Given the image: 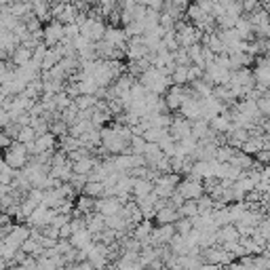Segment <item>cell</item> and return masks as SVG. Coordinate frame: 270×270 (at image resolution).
I'll return each mask as SVG.
<instances>
[{
    "mask_svg": "<svg viewBox=\"0 0 270 270\" xmlns=\"http://www.w3.org/2000/svg\"><path fill=\"white\" fill-rule=\"evenodd\" d=\"M4 163L15 169V171H23L25 167L30 165V154H28V148L23 146V143L15 141L11 148L4 150Z\"/></svg>",
    "mask_w": 270,
    "mask_h": 270,
    "instance_id": "6da1fadb",
    "label": "cell"
},
{
    "mask_svg": "<svg viewBox=\"0 0 270 270\" xmlns=\"http://www.w3.org/2000/svg\"><path fill=\"white\" fill-rule=\"evenodd\" d=\"M177 192L182 194L186 201H199L201 196H205V182L188 175L186 179H182V184L177 186Z\"/></svg>",
    "mask_w": 270,
    "mask_h": 270,
    "instance_id": "7a4b0ae2",
    "label": "cell"
},
{
    "mask_svg": "<svg viewBox=\"0 0 270 270\" xmlns=\"http://www.w3.org/2000/svg\"><path fill=\"white\" fill-rule=\"evenodd\" d=\"M30 237H32V228L28 226V224H15L13 230L2 239V243H6V245H11L15 249H21V245Z\"/></svg>",
    "mask_w": 270,
    "mask_h": 270,
    "instance_id": "3957f363",
    "label": "cell"
},
{
    "mask_svg": "<svg viewBox=\"0 0 270 270\" xmlns=\"http://www.w3.org/2000/svg\"><path fill=\"white\" fill-rule=\"evenodd\" d=\"M188 95H190V89H188V87H175V85L171 87V91L165 95L169 112H179V110H182V106L186 104Z\"/></svg>",
    "mask_w": 270,
    "mask_h": 270,
    "instance_id": "277c9868",
    "label": "cell"
},
{
    "mask_svg": "<svg viewBox=\"0 0 270 270\" xmlns=\"http://www.w3.org/2000/svg\"><path fill=\"white\" fill-rule=\"evenodd\" d=\"M123 207L125 203L119 199V196H110V199H97L95 203V211L106 215V218H114V215H121L123 213Z\"/></svg>",
    "mask_w": 270,
    "mask_h": 270,
    "instance_id": "5b68a950",
    "label": "cell"
},
{
    "mask_svg": "<svg viewBox=\"0 0 270 270\" xmlns=\"http://www.w3.org/2000/svg\"><path fill=\"white\" fill-rule=\"evenodd\" d=\"M169 133L173 135L175 141H182L186 137H190L192 135V121L184 119V116H177V119H173V125H171Z\"/></svg>",
    "mask_w": 270,
    "mask_h": 270,
    "instance_id": "8992f818",
    "label": "cell"
},
{
    "mask_svg": "<svg viewBox=\"0 0 270 270\" xmlns=\"http://www.w3.org/2000/svg\"><path fill=\"white\" fill-rule=\"evenodd\" d=\"M87 230L97 239L102 232L108 230V218L102 215V213H97V211L91 213V215H87Z\"/></svg>",
    "mask_w": 270,
    "mask_h": 270,
    "instance_id": "52a82bcc",
    "label": "cell"
},
{
    "mask_svg": "<svg viewBox=\"0 0 270 270\" xmlns=\"http://www.w3.org/2000/svg\"><path fill=\"white\" fill-rule=\"evenodd\" d=\"M55 143H57L55 141V135H53L51 131L40 135V137L34 141V158L44 154V152H55Z\"/></svg>",
    "mask_w": 270,
    "mask_h": 270,
    "instance_id": "ba28073f",
    "label": "cell"
},
{
    "mask_svg": "<svg viewBox=\"0 0 270 270\" xmlns=\"http://www.w3.org/2000/svg\"><path fill=\"white\" fill-rule=\"evenodd\" d=\"M156 222H158V226H173V224H177L179 220V211L177 209H173V207H165V209H160L158 213H156V218H154Z\"/></svg>",
    "mask_w": 270,
    "mask_h": 270,
    "instance_id": "9c48e42d",
    "label": "cell"
},
{
    "mask_svg": "<svg viewBox=\"0 0 270 270\" xmlns=\"http://www.w3.org/2000/svg\"><path fill=\"white\" fill-rule=\"evenodd\" d=\"M154 194V184L150 182V179H135L133 184V199L135 201H141L146 199V196Z\"/></svg>",
    "mask_w": 270,
    "mask_h": 270,
    "instance_id": "30bf717a",
    "label": "cell"
},
{
    "mask_svg": "<svg viewBox=\"0 0 270 270\" xmlns=\"http://www.w3.org/2000/svg\"><path fill=\"white\" fill-rule=\"evenodd\" d=\"M143 158H146V165H148V167H156L160 160L165 158V152L160 150L158 143H148L146 152H143Z\"/></svg>",
    "mask_w": 270,
    "mask_h": 270,
    "instance_id": "8fae6325",
    "label": "cell"
},
{
    "mask_svg": "<svg viewBox=\"0 0 270 270\" xmlns=\"http://www.w3.org/2000/svg\"><path fill=\"white\" fill-rule=\"evenodd\" d=\"M76 89H78V93L80 95H91V97H97L100 95L102 89L97 87V83L93 78H83V80H78L76 83Z\"/></svg>",
    "mask_w": 270,
    "mask_h": 270,
    "instance_id": "7c38bea8",
    "label": "cell"
},
{
    "mask_svg": "<svg viewBox=\"0 0 270 270\" xmlns=\"http://www.w3.org/2000/svg\"><path fill=\"white\" fill-rule=\"evenodd\" d=\"M32 59H34V53H32L30 49H25V47H19V49L13 53V57H11V61H13V66H15V68L28 66Z\"/></svg>",
    "mask_w": 270,
    "mask_h": 270,
    "instance_id": "4fadbf2b",
    "label": "cell"
},
{
    "mask_svg": "<svg viewBox=\"0 0 270 270\" xmlns=\"http://www.w3.org/2000/svg\"><path fill=\"white\" fill-rule=\"evenodd\" d=\"M171 80H173L175 87L190 85V66H177L175 72L171 74Z\"/></svg>",
    "mask_w": 270,
    "mask_h": 270,
    "instance_id": "5bb4252c",
    "label": "cell"
},
{
    "mask_svg": "<svg viewBox=\"0 0 270 270\" xmlns=\"http://www.w3.org/2000/svg\"><path fill=\"white\" fill-rule=\"evenodd\" d=\"M169 249L173 251L175 256H188V254H190V245H188L186 237H179V235H175L173 241L169 243Z\"/></svg>",
    "mask_w": 270,
    "mask_h": 270,
    "instance_id": "9a60e30c",
    "label": "cell"
},
{
    "mask_svg": "<svg viewBox=\"0 0 270 270\" xmlns=\"http://www.w3.org/2000/svg\"><path fill=\"white\" fill-rule=\"evenodd\" d=\"M97 163H100V160H95L93 156H89V158H85V160H80V163H74V175H85V177H89Z\"/></svg>",
    "mask_w": 270,
    "mask_h": 270,
    "instance_id": "2e32d148",
    "label": "cell"
},
{
    "mask_svg": "<svg viewBox=\"0 0 270 270\" xmlns=\"http://www.w3.org/2000/svg\"><path fill=\"white\" fill-rule=\"evenodd\" d=\"M74 106L78 108L80 112L95 110V106H97V97H91V95H78L76 100H74Z\"/></svg>",
    "mask_w": 270,
    "mask_h": 270,
    "instance_id": "e0dca14e",
    "label": "cell"
},
{
    "mask_svg": "<svg viewBox=\"0 0 270 270\" xmlns=\"http://www.w3.org/2000/svg\"><path fill=\"white\" fill-rule=\"evenodd\" d=\"M230 165L232 167H237V169H251L254 167V156H247L245 152H237L235 156H232V160H230Z\"/></svg>",
    "mask_w": 270,
    "mask_h": 270,
    "instance_id": "ac0fdd59",
    "label": "cell"
},
{
    "mask_svg": "<svg viewBox=\"0 0 270 270\" xmlns=\"http://www.w3.org/2000/svg\"><path fill=\"white\" fill-rule=\"evenodd\" d=\"M199 215V205L196 201H186L182 205V209H179V218H186V220H192Z\"/></svg>",
    "mask_w": 270,
    "mask_h": 270,
    "instance_id": "d6986e66",
    "label": "cell"
},
{
    "mask_svg": "<svg viewBox=\"0 0 270 270\" xmlns=\"http://www.w3.org/2000/svg\"><path fill=\"white\" fill-rule=\"evenodd\" d=\"M196 205H199V215H209V213H213V209H215V201L211 199L209 194L201 196V199L196 201Z\"/></svg>",
    "mask_w": 270,
    "mask_h": 270,
    "instance_id": "ffe728a7",
    "label": "cell"
},
{
    "mask_svg": "<svg viewBox=\"0 0 270 270\" xmlns=\"http://www.w3.org/2000/svg\"><path fill=\"white\" fill-rule=\"evenodd\" d=\"M175 230H177V235H179V237H190V232L194 230V224H192V220L182 218V220L175 224Z\"/></svg>",
    "mask_w": 270,
    "mask_h": 270,
    "instance_id": "44dd1931",
    "label": "cell"
},
{
    "mask_svg": "<svg viewBox=\"0 0 270 270\" xmlns=\"http://www.w3.org/2000/svg\"><path fill=\"white\" fill-rule=\"evenodd\" d=\"M173 55H175V66H192L190 55H188V49H177Z\"/></svg>",
    "mask_w": 270,
    "mask_h": 270,
    "instance_id": "7402d4cb",
    "label": "cell"
},
{
    "mask_svg": "<svg viewBox=\"0 0 270 270\" xmlns=\"http://www.w3.org/2000/svg\"><path fill=\"white\" fill-rule=\"evenodd\" d=\"M0 141H2V148H4V150H8V148H11L13 143H15V141H11V135L4 133V131H2V135H0Z\"/></svg>",
    "mask_w": 270,
    "mask_h": 270,
    "instance_id": "603a6c76",
    "label": "cell"
},
{
    "mask_svg": "<svg viewBox=\"0 0 270 270\" xmlns=\"http://www.w3.org/2000/svg\"><path fill=\"white\" fill-rule=\"evenodd\" d=\"M199 270H220V266H215V264H201V268Z\"/></svg>",
    "mask_w": 270,
    "mask_h": 270,
    "instance_id": "cb8c5ba5",
    "label": "cell"
},
{
    "mask_svg": "<svg viewBox=\"0 0 270 270\" xmlns=\"http://www.w3.org/2000/svg\"><path fill=\"white\" fill-rule=\"evenodd\" d=\"M262 256H266V258H270V241H268V245H266V251H264V254Z\"/></svg>",
    "mask_w": 270,
    "mask_h": 270,
    "instance_id": "d4e9b609",
    "label": "cell"
},
{
    "mask_svg": "<svg viewBox=\"0 0 270 270\" xmlns=\"http://www.w3.org/2000/svg\"><path fill=\"white\" fill-rule=\"evenodd\" d=\"M8 270H25V268H23V266H11Z\"/></svg>",
    "mask_w": 270,
    "mask_h": 270,
    "instance_id": "484cf974",
    "label": "cell"
}]
</instances>
